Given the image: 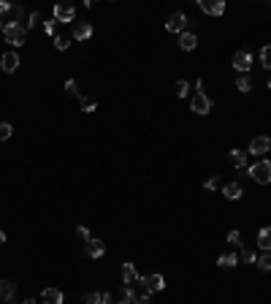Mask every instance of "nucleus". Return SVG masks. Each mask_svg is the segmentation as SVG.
I'll return each instance as SVG.
<instances>
[{"label":"nucleus","mask_w":271,"mask_h":304,"mask_svg":"<svg viewBox=\"0 0 271 304\" xmlns=\"http://www.w3.org/2000/svg\"><path fill=\"white\" fill-rule=\"evenodd\" d=\"M3 35H6V41L14 44V46H22L25 38H27L25 25H16V22H6V25H3Z\"/></svg>","instance_id":"f257e3e1"},{"label":"nucleus","mask_w":271,"mask_h":304,"mask_svg":"<svg viewBox=\"0 0 271 304\" xmlns=\"http://www.w3.org/2000/svg\"><path fill=\"white\" fill-rule=\"evenodd\" d=\"M250 177L257 185H271V160H257L255 166H250Z\"/></svg>","instance_id":"f03ea898"},{"label":"nucleus","mask_w":271,"mask_h":304,"mask_svg":"<svg viewBox=\"0 0 271 304\" xmlns=\"http://www.w3.org/2000/svg\"><path fill=\"white\" fill-rule=\"evenodd\" d=\"M190 109L196 111V114H209L211 111V98L203 90H196V95L190 98Z\"/></svg>","instance_id":"7ed1b4c3"},{"label":"nucleus","mask_w":271,"mask_h":304,"mask_svg":"<svg viewBox=\"0 0 271 304\" xmlns=\"http://www.w3.org/2000/svg\"><path fill=\"white\" fill-rule=\"evenodd\" d=\"M184 28H187V14H182V11H174V14L168 16V22H166V30H168V33H176V35H182Z\"/></svg>","instance_id":"20e7f679"},{"label":"nucleus","mask_w":271,"mask_h":304,"mask_svg":"<svg viewBox=\"0 0 271 304\" xmlns=\"http://www.w3.org/2000/svg\"><path fill=\"white\" fill-rule=\"evenodd\" d=\"M138 283L144 285V290H147L149 296H152V293H160V290L166 288V280H163V274H147V277H141Z\"/></svg>","instance_id":"39448f33"},{"label":"nucleus","mask_w":271,"mask_h":304,"mask_svg":"<svg viewBox=\"0 0 271 304\" xmlns=\"http://www.w3.org/2000/svg\"><path fill=\"white\" fill-rule=\"evenodd\" d=\"M198 6H201L203 14H209V16H223L225 14V0H198Z\"/></svg>","instance_id":"423d86ee"},{"label":"nucleus","mask_w":271,"mask_h":304,"mask_svg":"<svg viewBox=\"0 0 271 304\" xmlns=\"http://www.w3.org/2000/svg\"><path fill=\"white\" fill-rule=\"evenodd\" d=\"M271 150V138L269 136H255L250 141V150H247V155H266V152Z\"/></svg>","instance_id":"0eeeda50"},{"label":"nucleus","mask_w":271,"mask_h":304,"mask_svg":"<svg viewBox=\"0 0 271 304\" xmlns=\"http://www.w3.org/2000/svg\"><path fill=\"white\" fill-rule=\"evenodd\" d=\"M74 16H76V8L74 6H68V3H57L54 6V22H74Z\"/></svg>","instance_id":"6e6552de"},{"label":"nucleus","mask_w":271,"mask_h":304,"mask_svg":"<svg viewBox=\"0 0 271 304\" xmlns=\"http://www.w3.org/2000/svg\"><path fill=\"white\" fill-rule=\"evenodd\" d=\"M103 253H106V244H103V239H87L84 242V256H90V258H101Z\"/></svg>","instance_id":"1a4fd4ad"},{"label":"nucleus","mask_w":271,"mask_h":304,"mask_svg":"<svg viewBox=\"0 0 271 304\" xmlns=\"http://www.w3.org/2000/svg\"><path fill=\"white\" fill-rule=\"evenodd\" d=\"M0 68L6 71V74H14V71L19 68V55L16 52H6V55L0 57Z\"/></svg>","instance_id":"9d476101"},{"label":"nucleus","mask_w":271,"mask_h":304,"mask_svg":"<svg viewBox=\"0 0 271 304\" xmlns=\"http://www.w3.org/2000/svg\"><path fill=\"white\" fill-rule=\"evenodd\" d=\"M250 65H252V55H250V52H236V55H233V68H236V71L247 74Z\"/></svg>","instance_id":"9b49d317"},{"label":"nucleus","mask_w":271,"mask_h":304,"mask_svg":"<svg viewBox=\"0 0 271 304\" xmlns=\"http://www.w3.org/2000/svg\"><path fill=\"white\" fill-rule=\"evenodd\" d=\"M74 38L76 41H87V38H92V22H76L74 25Z\"/></svg>","instance_id":"f8f14e48"},{"label":"nucleus","mask_w":271,"mask_h":304,"mask_svg":"<svg viewBox=\"0 0 271 304\" xmlns=\"http://www.w3.org/2000/svg\"><path fill=\"white\" fill-rule=\"evenodd\" d=\"M84 304H114V296L108 290H101V293H84Z\"/></svg>","instance_id":"ddd939ff"},{"label":"nucleus","mask_w":271,"mask_h":304,"mask_svg":"<svg viewBox=\"0 0 271 304\" xmlns=\"http://www.w3.org/2000/svg\"><path fill=\"white\" fill-rule=\"evenodd\" d=\"M138 280H141V274L136 272L133 263H122V285H133V283H138Z\"/></svg>","instance_id":"4468645a"},{"label":"nucleus","mask_w":271,"mask_h":304,"mask_svg":"<svg viewBox=\"0 0 271 304\" xmlns=\"http://www.w3.org/2000/svg\"><path fill=\"white\" fill-rule=\"evenodd\" d=\"M223 196L228 201H239L244 196V190H241V185L239 182H228V185H223Z\"/></svg>","instance_id":"2eb2a0df"},{"label":"nucleus","mask_w":271,"mask_h":304,"mask_svg":"<svg viewBox=\"0 0 271 304\" xmlns=\"http://www.w3.org/2000/svg\"><path fill=\"white\" fill-rule=\"evenodd\" d=\"M41 302H44V304H62V290H57V288H44V293H41Z\"/></svg>","instance_id":"dca6fc26"},{"label":"nucleus","mask_w":271,"mask_h":304,"mask_svg":"<svg viewBox=\"0 0 271 304\" xmlns=\"http://www.w3.org/2000/svg\"><path fill=\"white\" fill-rule=\"evenodd\" d=\"M196 46H198L196 33H182L179 35V49H182V52H193Z\"/></svg>","instance_id":"f3484780"},{"label":"nucleus","mask_w":271,"mask_h":304,"mask_svg":"<svg viewBox=\"0 0 271 304\" xmlns=\"http://www.w3.org/2000/svg\"><path fill=\"white\" fill-rule=\"evenodd\" d=\"M14 293H16V283H11V280H0V299H3V302H11Z\"/></svg>","instance_id":"a211bd4d"},{"label":"nucleus","mask_w":271,"mask_h":304,"mask_svg":"<svg viewBox=\"0 0 271 304\" xmlns=\"http://www.w3.org/2000/svg\"><path fill=\"white\" fill-rule=\"evenodd\" d=\"M257 247L263 253H271V228H260L257 231Z\"/></svg>","instance_id":"6ab92c4d"},{"label":"nucleus","mask_w":271,"mask_h":304,"mask_svg":"<svg viewBox=\"0 0 271 304\" xmlns=\"http://www.w3.org/2000/svg\"><path fill=\"white\" fill-rule=\"evenodd\" d=\"M236 263H239V256H236V253H223V256L217 258V266H220V269H233Z\"/></svg>","instance_id":"aec40b11"},{"label":"nucleus","mask_w":271,"mask_h":304,"mask_svg":"<svg viewBox=\"0 0 271 304\" xmlns=\"http://www.w3.org/2000/svg\"><path fill=\"white\" fill-rule=\"evenodd\" d=\"M230 163L236 168H244L247 166V152L244 150H230Z\"/></svg>","instance_id":"412c9836"},{"label":"nucleus","mask_w":271,"mask_h":304,"mask_svg":"<svg viewBox=\"0 0 271 304\" xmlns=\"http://www.w3.org/2000/svg\"><path fill=\"white\" fill-rule=\"evenodd\" d=\"M236 90L239 92H250L252 90V79H250V74H241L236 79Z\"/></svg>","instance_id":"4be33fe9"},{"label":"nucleus","mask_w":271,"mask_h":304,"mask_svg":"<svg viewBox=\"0 0 271 304\" xmlns=\"http://www.w3.org/2000/svg\"><path fill=\"white\" fill-rule=\"evenodd\" d=\"M120 302H125V304H133V302H136V290H133V285H122V296H120Z\"/></svg>","instance_id":"5701e85b"},{"label":"nucleus","mask_w":271,"mask_h":304,"mask_svg":"<svg viewBox=\"0 0 271 304\" xmlns=\"http://www.w3.org/2000/svg\"><path fill=\"white\" fill-rule=\"evenodd\" d=\"M239 261L255 263V261H257V253H255V250H250V247H241V256H239Z\"/></svg>","instance_id":"b1692460"},{"label":"nucleus","mask_w":271,"mask_h":304,"mask_svg":"<svg viewBox=\"0 0 271 304\" xmlns=\"http://www.w3.org/2000/svg\"><path fill=\"white\" fill-rule=\"evenodd\" d=\"M260 62H263V68H266V71H271V44L260 49Z\"/></svg>","instance_id":"393cba45"},{"label":"nucleus","mask_w":271,"mask_h":304,"mask_svg":"<svg viewBox=\"0 0 271 304\" xmlns=\"http://www.w3.org/2000/svg\"><path fill=\"white\" fill-rule=\"evenodd\" d=\"M257 266H260V269L263 272H271V253H263V256H257Z\"/></svg>","instance_id":"a878e982"},{"label":"nucleus","mask_w":271,"mask_h":304,"mask_svg":"<svg viewBox=\"0 0 271 304\" xmlns=\"http://www.w3.org/2000/svg\"><path fill=\"white\" fill-rule=\"evenodd\" d=\"M79 101H81V111H87V114H92V111L98 109V106H95V101H90L87 95H81Z\"/></svg>","instance_id":"bb28decb"},{"label":"nucleus","mask_w":271,"mask_h":304,"mask_svg":"<svg viewBox=\"0 0 271 304\" xmlns=\"http://www.w3.org/2000/svg\"><path fill=\"white\" fill-rule=\"evenodd\" d=\"M187 92H190V84L184 82V79H179V82H176V95H179V98H187Z\"/></svg>","instance_id":"cd10ccee"},{"label":"nucleus","mask_w":271,"mask_h":304,"mask_svg":"<svg viewBox=\"0 0 271 304\" xmlns=\"http://www.w3.org/2000/svg\"><path fill=\"white\" fill-rule=\"evenodd\" d=\"M65 90H68V92H74V95H79V98L84 95V92L79 90V82H76V79H68V82H65Z\"/></svg>","instance_id":"c85d7f7f"},{"label":"nucleus","mask_w":271,"mask_h":304,"mask_svg":"<svg viewBox=\"0 0 271 304\" xmlns=\"http://www.w3.org/2000/svg\"><path fill=\"white\" fill-rule=\"evenodd\" d=\"M54 46L60 49V52H65V49L71 46V44H68V38H65V35H54Z\"/></svg>","instance_id":"c756f323"},{"label":"nucleus","mask_w":271,"mask_h":304,"mask_svg":"<svg viewBox=\"0 0 271 304\" xmlns=\"http://www.w3.org/2000/svg\"><path fill=\"white\" fill-rule=\"evenodd\" d=\"M11 133H14L11 125H8V122H0V141H6V138L11 136Z\"/></svg>","instance_id":"7c9ffc66"},{"label":"nucleus","mask_w":271,"mask_h":304,"mask_svg":"<svg viewBox=\"0 0 271 304\" xmlns=\"http://www.w3.org/2000/svg\"><path fill=\"white\" fill-rule=\"evenodd\" d=\"M228 242H230V244H236V247H241L244 239H241V234H239V231H230V234H228Z\"/></svg>","instance_id":"2f4dec72"},{"label":"nucleus","mask_w":271,"mask_h":304,"mask_svg":"<svg viewBox=\"0 0 271 304\" xmlns=\"http://www.w3.org/2000/svg\"><path fill=\"white\" fill-rule=\"evenodd\" d=\"M203 187H206V190H220V180H217V177H211V180L203 182Z\"/></svg>","instance_id":"473e14b6"},{"label":"nucleus","mask_w":271,"mask_h":304,"mask_svg":"<svg viewBox=\"0 0 271 304\" xmlns=\"http://www.w3.org/2000/svg\"><path fill=\"white\" fill-rule=\"evenodd\" d=\"M44 33H46V35H54V19H46V22H44Z\"/></svg>","instance_id":"72a5a7b5"},{"label":"nucleus","mask_w":271,"mask_h":304,"mask_svg":"<svg viewBox=\"0 0 271 304\" xmlns=\"http://www.w3.org/2000/svg\"><path fill=\"white\" fill-rule=\"evenodd\" d=\"M76 231H79V236H81V239H92V234H90V228H87V226H79Z\"/></svg>","instance_id":"f704fd0d"},{"label":"nucleus","mask_w":271,"mask_h":304,"mask_svg":"<svg viewBox=\"0 0 271 304\" xmlns=\"http://www.w3.org/2000/svg\"><path fill=\"white\" fill-rule=\"evenodd\" d=\"M133 304H152V299H149V293H141V296H136Z\"/></svg>","instance_id":"c9c22d12"},{"label":"nucleus","mask_w":271,"mask_h":304,"mask_svg":"<svg viewBox=\"0 0 271 304\" xmlns=\"http://www.w3.org/2000/svg\"><path fill=\"white\" fill-rule=\"evenodd\" d=\"M11 8H14L11 3H0V16H6L8 11H11Z\"/></svg>","instance_id":"e433bc0d"},{"label":"nucleus","mask_w":271,"mask_h":304,"mask_svg":"<svg viewBox=\"0 0 271 304\" xmlns=\"http://www.w3.org/2000/svg\"><path fill=\"white\" fill-rule=\"evenodd\" d=\"M35 22H38V14H35V11H33V14H30V22H27V30H30V28H33V25H35Z\"/></svg>","instance_id":"4c0bfd02"},{"label":"nucleus","mask_w":271,"mask_h":304,"mask_svg":"<svg viewBox=\"0 0 271 304\" xmlns=\"http://www.w3.org/2000/svg\"><path fill=\"white\" fill-rule=\"evenodd\" d=\"M22 304H38V302H35V299H25Z\"/></svg>","instance_id":"58836bf2"},{"label":"nucleus","mask_w":271,"mask_h":304,"mask_svg":"<svg viewBox=\"0 0 271 304\" xmlns=\"http://www.w3.org/2000/svg\"><path fill=\"white\" fill-rule=\"evenodd\" d=\"M3 242H6V234H3V231H0V244H3Z\"/></svg>","instance_id":"ea45409f"},{"label":"nucleus","mask_w":271,"mask_h":304,"mask_svg":"<svg viewBox=\"0 0 271 304\" xmlns=\"http://www.w3.org/2000/svg\"><path fill=\"white\" fill-rule=\"evenodd\" d=\"M269 90H271V79H269Z\"/></svg>","instance_id":"a19ab883"},{"label":"nucleus","mask_w":271,"mask_h":304,"mask_svg":"<svg viewBox=\"0 0 271 304\" xmlns=\"http://www.w3.org/2000/svg\"><path fill=\"white\" fill-rule=\"evenodd\" d=\"M6 304H14V299H11V302H6Z\"/></svg>","instance_id":"79ce46f5"},{"label":"nucleus","mask_w":271,"mask_h":304,"mask_svg":"<svg viewBox=\"0 0 271 304\" xmlns=\"http://www.w3.org/2000/svg\"><path fill=\"white\" fill-rule=\"evenodd\" d=\"M0 33H3V25H0Z\"/></svg>","instance_id":"37998d69"}]
</instances>
